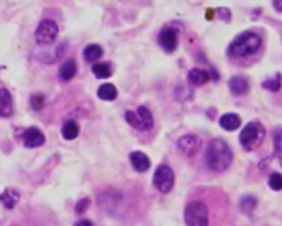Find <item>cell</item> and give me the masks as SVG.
I'll use <instances>...</instances> for the list:
<instances>
[{"label": "cell", "instance_id": "8fae6325", "mask_svg": "<svg viewBox=\"0 0 282 226\" xmlns=\"http://www.w3.org/2000/svg\"><path fill=\"white\" fill-rule=\"evenodd\" d=\"M76 73H78V65H76V61H74V60H66V61H64V63L60 66L58 76H60L61 81L68 83V81H71L74 76H76Z\"/></svg>", "mask_w": 282, "mask_h": 226}, {"label": "cell", "instance_id": "ffe728a7", "mask_svg": "<svg viewBox=\"0 0 282 226\" xmlns=\"http://www.w3.org/2000/svg\"><path fill=\"white\" fill-rule=\"evenodd\" d=\"M257 206V198L252 195H244L241 201H239V210L243 211V213L246 215H251L252 211H254V208Z\"/></svg>", "mask_w": 282, "mask_h": 226}, {"label": "cell", "instance_id": "52a82bcc", "mask_svg": "<svg viewBox=\"0 0 282 226\" xmlns=\"http://www.w3.org/2000/svg\"><path fill=\"white\" fill-rule=\"evenodd\" d=\"M157 41L160 45V48L167 53H173L177 50V45H178V33L175 28H170V27H165L158 32V36H157Z\"/></svg>", "mask_w": 282, "mask_h": 226}, {"label": "cell", "instance_id": "30bf717a", "mask_svg": "<svg viewBox=\"0 0 282 226\" xmlns=\"http://www.w3.org/2000/svg\"><path fill=\"white\" fill-rule=\"evenodd\" d=\"M129 160H130V165L134 167L135 172L144 173L150 168V159L144 152H132L129 155Z\"/></svg>", "mask_w": 282, "mask_h": 226}, {"label": "cell", "instance_id": "e0dca14e", "mask_svg": "<svg viewBox=\"0 0 282 226\" xmlns=\"http://www.w3.org/2000/svg\"><path fill=\"white\" fill-rule=\"evenodd\" d=\"M83 55H84V60H86L88 63H96V61L99 60L102 55H104V51H102V48L99 45L93 43V45H88L86 48H84Z\"/></svg>", "mask_w": 282, "mask_h": 226}, {"label": "cell", "instance_id": "d6986e66", "mask_svg": "<svg viewBox=\"0 0 282 226\" xmlns=\"http://www.w3.org/2000/svg\"><path fill=\"white\" fill-rule=\"evenodd\" d=\"M78 134H79V126H78V122H74V121H66L63 124V127H61V135H63L66 140L76 139Z\"/></svg>", "mask_w": 282, "mask_h": 226}, {"label": "cell", "instance_id": "3957f363", "mask_svg": "<svg viewBox=\"0 0 282 226\" xmlns=\"http://www.w3.org/2000/svg\"><path fill=\"white\" fill-rule=\"evenodd\" d=\"M266 137V129L259 121H251L243 127L239 134V142L246 150H252L257 147Z\"/></svg>", "mask_w": 282, "mask_h": 226}, {"label": "cell", "instance_id": "2e32d148", "mask_svg": "<svg viewBox=\"0 0 282 226\" xmlns=\"http://www.w3.org/2000/svg\"><path fill=\"white\" fill-rule=\"evenodd\" d=\"M137 116L140 119V126H142V130H150L154 127V116L145 106H139L137 107Z\"/></svg>", "mask_w": 282, "mask_h": 226}, {"label": "cell", "instance_id": "7402d4cb", "mask_svg": "<svg viewBox=\"0 0 282 226\" xmlns=\"http://www.w3.org/2000/svg\"><path fill=\"white\" fill-rule=\"evenodd\" d=\"M272 140H274V157L279 159L282 165V127H276L272 132Z\"/></svg>", "mask_w": 282, "mask_h": 226}, {"label": "cell", "instance_id": "4fadbf2b", "mask_svg": "<svg viewBox=\"0 0 282 226\" xmlns=\"http://www.w3.org/2000/svg\"><path fill=\"white\" fill-rule=\"evenodd\" d=\"M219 126L224 130H228V132H233V130H236L241 126V117L238 114H233V112H228V114H223L219 117Z\"/></svg>", "mask_w": 282, "mask_h": 226}, {"label": "cell", "instance_id": "5bb4252c", "mask_svg": "<svg viewBox=\"0 0 282 226\" xmlns=\"http://www.w3.org/2000/svg\"><path fill=\"white\" fill-rule=\"evenodd\" d=\"M249 89V81L244 76H233L229 79V91L234 96H241V94L248 93Z\"/></svg>", "mask_w": 282, "mask_h": 226}, {"label": "cell", "instance_id": "44dd1931", "mask_svg": "<svg viewBox=\"0 0 282 226\" xmlns=\"http://www.w3.org/2000/svg\"><path fill=\"white\" fill-rule=\"evenodd\" d=\"M93 73L96 78L107 79L112 74V66H111V63H96V65H93Z\"/></svg>", "mask_w": 282, "mask_h": 226}, {"label": "cell", "instance_id": "d4e9b609", "mask_svg": "<svg viewBox=\"0 0 282 226\" xmlns=\"http://www.w3.org/2000/svg\"><path fill=\"white\" fill-rule=\"evenodd\" d=\"M43 104H45V96H43V94H40V93L31 94L30 106L33 107L35 111H41V109H43Z\"/></svg>", "mask_w": 282, "mask_h": 226}, {"label": "cell", "instance_id": "603a6c76", "mask_svg": "<svg viewBox=\"0 0 282 226\" xmlns=\"http://www.w3.org/2000/svg\"><path fill=\"white\" fill-rule=\"evenodd\" d=\"M281 84H282V74L277 73L274 79H266V81L262 83V88L269 89V91H279Z\"/></svg>", "mask_w": 282, "mask_h": 226}, {"label": "cell", "instance_id": "4316f807", "mask_svg": "<svg viewBox=\"0 0 282 226\" xmlns=\"http://www.w3.org/2000/svg\"><path fill=\"white\" fill-rule=\"evenodd\" d=\"M125 121H127L129 124L132 126V127H135V129L142 130V126H140V119H139L137 112H134V111H127V112H125Z\"/></svg>", "mask_w": 282, "mask_h": 226}, {"label": "cell", "instance_id": "cb8c5ba5", "mask_svg": "<svg viewBox=\"0 0 282 226\" xmlns=\"http://www.w3.org/2000/svg\"><path fill=\"white\" fill-rule=\"evenodd\" d=\"M0 106L5 107L8 111H12V94L8 93L7 88L0 89Z\"/></svg>", "mask_w": 282, "mask_h": 226}, {"label": "cell", "instance_id": "8992f818", "mask_svg": "<svg viewBox=\"0 0 282 226\" xmlns=\"http://www.w3.org/2000/svg\"><path fill=\"white\" fill-rule=\"evenodd\" d=\"M152 183L158 192H162V193L170 192L173 185H175V173H173L172 167L167 165V163L158 165L157 170H155V173H154Z\"/></svg>", "mask_w": 282, "mask_h": 226}, {"label": "cell", "instance_id": "83f0119b", "mask_svg": "<svg viewBox=\"0 0 282 226\" xmlns=\"http://www.w3.org/2000/svg\"><path fill=\"white\" fill-rule=\"evenodd\" d=\"M89 205H91V200H89V198H81V200H78L76 206H74V211H76L78 215L86 213V210L89 208Z\"/></svg>", "mask_w": 282, "mask_h": 226}, {"label": "cell", "instance_id": "4dcf8cb0", "mask_svg": "<svg viewBox=\"0 0 282 226\" xmlns=\"http://www.w3.org/2000/svg\"><path fill=\"white\" fill-rule=\"evenodd\" d=\"M10 114H12V111H8V109H5V107L0 106V116H2V117H8Z\"/></svg>", "mask_w": 282, "mask_h": 226}, {"label": "cell", "instance_id": "7a4b0ae2", "mask_svg": "<svg viewBox=\"0 0 282 226\" xmlns=\"http://www.w3.org/2000/svg\"><path fill=\"white\" fill-rule=\"evenodd\" d=\"M262 38L261 35L254 33V32H243L238 35L228 46V55L231 58H244V56L256 55L257 50L261 48Z\"/></svg>", "mask_w": 282, "mask_h": 226}, {"label": "cell", "instance_id": "277c9868", "mask_svg": "<svg viewBox=\"0 0 282 226\" xmlns=\"http://www.w3.org/2000/svg\"><path fill=\"white\" fill-rule=\"evenodd\" d=\"M187 226H210V211L203 201H190L185 208Z\"/></svg>", "mask_w": 282, "mask_h": 226}, {"label": "cell", "instance_id": "ba28073f", "mask_svg": "<svg viewBox=\"0 0 282 226\" xmlns=\"http://www.w3.org/2000/svg\"><path fill=\"white\" fill-rule=\"evenodd\" d=\"M23 144L28 149H36L45 144V134L41 132L38 127H28L23 132Z\"/></svg>", "mask_w": 282, "mask_h": 226}, {"label": "cell", "instance_id": "7c38bea8", "mask_svg": "<svg viewBox=\"0 0 282 226\" xmlns=\"http://www.w3.org/2000/svg\"><path fill=\"white\" fill-rule=\"evenodd\" d=\"M18 201H20V193L13 190V188H7L5 192L0 193V203L5 206L7 210H13Z\"/></svg>", "mask_w": 282, "mask_h": 226}, {"label": "cell", "instance_id": "f1b7e54d", "mask_svg": "<svg viewBox=\"0 0 282 226\" xmlns=\"http://www.w3.org/2000/svg\"><path fill=\"white\" fill-rule=\"evenodd\" d=\"M216 15H218L221 20H224V22H229L231 20V12L228 10V8H218L216 10Z\"/></svg>", "mask_w": 282, "mask_h": 226}, {"label": "cell", "instance_id": "5b68a950", "mask_svg": "<svg viewBox=\"0 0 282 226\" xmlns=\"http://www.w3.org/2000/svg\"><path fill=\"white\" fill-rule=\"evenodd\" d=\"M58 23L51 18H45L38 23V28L35 30V40L36 43L41 45V46H46V45H51L53 41L56 40L58 36Z\"/></svg>", "mask_w": 282, "mask_h": 226}, {"label": "cell", "instance_id": "9c48e42d", "mask_svg": "<svg viewBox=\"0 0 282 226\" xmlns=\"http://www.w3.org/2000/svg\"><path fill=\"white\" fill-rule=\"evenodd\" d=\"M177 145H178V149H180L182 152L187 155V157H191V155H195L196 152H198L200 139L196 137V135L188 134V135H183V137L178 139Z\"/></svg>", "mask_w": 282, "mask_h": 226}, {"label": "cell", "instance_id": "9a60e30c", "mask_svg": "<svg viewBox=\"0 0 282 226\" xmlns=\"http://www.w3.org/2000/svg\"><path fill=\"white\" fill-rule=\"evenodd\" d=\"M210 79V73L206 69L201 68H193L190 73H188V83L193 84V86H201Z\"/></svg>", "mask_w": 282, "mask_h": 226}, {"label": "cell", "instance_id": "f546056e", "mask_svg": "<svg viewBox=\"0 0 282 226\" xmlns=\"http://www.w3.org/2000/svg\"><path fill=\"white\" fill-rule=\"evenodd\" d=\"M272 5H274L276 12H282V0H272Z\"/></svg>", "mask_w": 282, "mask_h": 226}, {"label": "cell", "instance_id": "1f68e13d", "mask_svg": "<svg viewBox=\"0 0 282 226\" xmlns=\"http://www.w3.org/2000/svg\"><path fill=\"white\" fill-rule=\"evenodd\" d=\"M74 226H93V223L89 220H81V221H78Z\"/></svg>", "mask_w": 282, "mask_h": 226}, {"label": "cell", "instance_id": "6da1fadb", "mask_svg": "<svg viewBox=\"0 0 282 226\" xmlns=\"http://www.w3.org/2000/svg\"><path fill=\"white\" fill-rule=\"evenodd\" d=\"M205 160L213 172H226L233 162V152L226 140L213 139L205 150Z\"/></svg>", "mask_w": 282, "mask_h": 226}, {"label": "cell", "instance_id": "484cf974", "mask_svg": "<svg viewBox=\"0 0 282 226\" xmlns=\"http://www.w3.org/2000/svg\"><path fill=\"white\" fill-rule=\"evenodd\" d=\"M269 187L276 192L282 190V175H281V173H277V172L271 173V175H269Z\"/></svg>", "mask_w": 282, "mask_h": 226}, {"label": "cell", "instance_id": "ac0fdd59", "mask_svg": "<svg viewBox=\"0 0 282 226\" xmlns=\"http://www.w3.org/2000/svg\"><path fill=\"white\" fill-rule=\"evenodd\" d=\"M97 96H99V99H102V101H114L117 97V89L114 84L104 83L102 86H99V89H97Z\"/></svg>", "mask_w": 282, "mask_h": 226}]
</instances>
